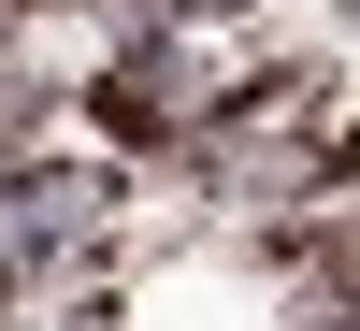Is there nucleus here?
I'll list each match as a JSON object with an SVG mask.
<instances>
[{"label":"nucleus","instance_id":"obj_1","mask_svg":"<svg viewBox=\"0 0 360 331\" xmlns=\"http://www.w3.org/2000/svg\"><path fill=\"white\" fill-rule=\"evenodd\" d=\"M101 216H115V188H101V173H72V159H44V173H0V288H29V274H72V259L101 245Z\"/></svg>","mask_w":360,"mask_h":331}]
</instances>
